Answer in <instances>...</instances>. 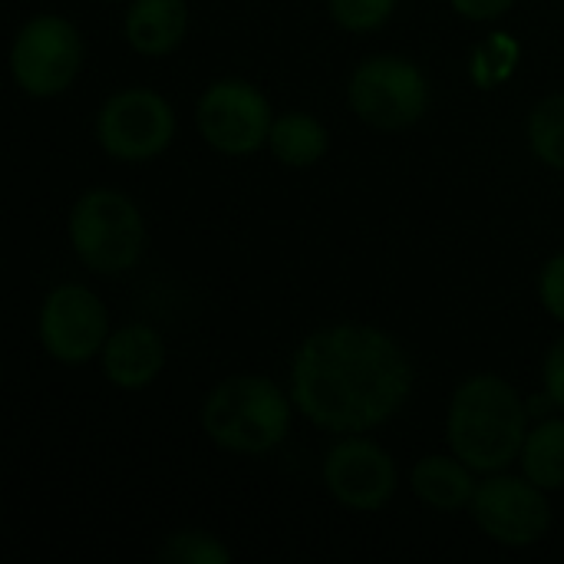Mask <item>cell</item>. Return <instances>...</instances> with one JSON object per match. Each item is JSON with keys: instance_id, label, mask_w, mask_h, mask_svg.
Here are the masks:
<instances>
[{"instance_id": "obj_1", "label": "cell", "mask_w": 564, "mask_h": 564, "mask_svg": "<svg viewBox=\"0 0 564 564\" xmlns=\"http://www.w3.org/2000/svg\"><path fill=\"white\" fill-rule=\"evenodd\" d=\"M294 406L330 433H364L387 423L413 390L406 354L377 327L340 324L311 334L291 373Z\"/></svg>"}, {"instance_id": "obj_2", "label": "cell", "mask_w": 564, "mask_h": 564, "mask_svg": "<svg viewBox=\"0 0 564 564\" xmlns=\"http://www.w3.org/2000/svg\"><path fill=\"white\" fill-rule=\"evenodd\" d=\"M529 410L519 393L492 373L466 380L449 406V449L476 473H502L522 456Z\"/></svg>"}, {"instance_id": "obj_3", "label": "cell", "mask_w": 564, "mask_h": 564, "mask_svg": "<svg viewBox=\"0 0 564 564\" xmlns=\"http://www.w3.org/2000/svg\"><path fill=\"white\" fill-rule=\"evenodd\" d=\"M202 426L221 449L261 456L288 436L291 403L264 377H228L212 390Z\"/></svg>"}, {"instance_id": "obj_4", "label": "cell", "mask_w": 564, "mask_h": 564, "mask_svg": "<svg viewBox=\"0 0 564 564\" xmlns=\"http://www.w3.org/2000/svg\"><path fill=\"white\" fill-rule=\"evenodd\" d=\"M69 241L86 268L99 274H119L142 254V215L122 192L93 188L73 205Z\"/></svg>"}, {"instance_id": "obj_5", "label": "cell", "mask_w": 564, "mask_h": 564, "mask_svg": "<svg viewBox=\"0 0 564 564\" xmlns=\"http://www.w3.org/2000/svg\"><path fill=\"white\" fill-rule=\"evenodd\" d=\"M83 66V40L76 26L63 17L30 20L10 50V69L20 89L30 96L63 93Z\"/></svg>"}, {"instance_id": "obj_6", "label": "cell", "mask_w": 564, "mask_h": 564, "mask_svg": "<svg viewBox=\"0 0 564 564\" xmlns=\"http://www.w3.org/2000/svg\"><path fill=\"white\" fill-rule=\"evenodd\" d=\"M423 73L400 56H373L350 76L354 112L377 129H406L426 112Z\"/></svg>"}, {"instance_id": "obj_7", "label": "cell", "mask_w": 564, "mask_h": 564, "mask_svg": "<svg viewBox=\"0 0 564 564\" xmlns=\"http://www.w3.org/2000/svg\"><path fill=\"white\" fill-rule=\"evenodd\" d=\"M96 135L109 155L126 162H142L159 155L172 142L175 116L159 93L122 89L102 106L96 119Z\"/></svg>"}, {"instance_id": "obj_8", "label": "cell", "mask_w": 564, "mask_h": 564, "mask_svg": "<svg viewBox=\"0 0 564 564\" xmlns=\"http://www.w3.org/2000/svg\"><path fill=\"white\" fill-rule=\"evenodd\" d=\"M198 132L205 142L225 155H248L261 149L271 135V106L268 99L241 79L215 83L198 102Z\"/></svg>"}, {"instance_id": "obj_9", "label": "cell", "mask_w": 564, "mask_h": 564, "mask_svg": "<svg viewBox=\"0 0 564 564\" xmlns=\"http://www.w3.org/2000/svg\"><path fill=\"white\" fill-rule=\"evenodd\" d=\"M473 516L489 539L512 549L539 542L552 525L545 489L535 486L529 476L516 479L492 473V479H486L473 496Z\"/></svg>"}, {"instance_id": "obj_10", "label": "cell", "mask_w": 564, "mask_h": 564, "mask_svg": "<svg viewBox=\"0 0 564 564\" xmlns=\"http://www.w3.org/2000/svg\"><path fill=\"white\" fill-rule=\"evenodd\" d=\"M40 340L53 360L86 364L109 340V314L89 288L63 284L40 311Z\"/></svg>"}, {"instance_id": "obj_11", "label": "cell", "mask_w": 564, "mask_h": 564, "mask_svg": "<svg viewBox=\"0 0 564 564\" xmlns=\"http://www.w3.org/2000/svg\"><path fill=\"white\" fill-rule=\"evenodd\" d=\"M324 482L347 509L377 512L397 492V463L370 440H344L324 463Z\"/></svg>"}, {"instance_id": "obj_12", "label": "cell", "mask_w": 564, "mask_h": 564, "mask_svg": "<svg viewBox=\"0 0 564 564\" xmlns=\"http://www.w3.org/2000/svg\"><path fill=\"white\" fill-rule=\"evenodd\" d=\"M165 364L162 337L145 324H129L109 334L102 347V370L106 380L119 390H142L149 387Z\"/></svg>"}, {"instance_id": "obj_13", "label": "cell", "mask_w": 564, "mask_h": 564, "mask_svg": "<svg viewBox=\"0 0 564 564\" xmlns=\"http://www.w3.org/2000/svg\"><path fill=\"white\" fill-rule=\"evenodd\" d=\"M188 30L185 0H132L126 13V36L142 56L172 53Z\"/></svg>"}, {"instance_id": "obj_14", "label": "cell", "mask_w": 564, "mask_h": 564, "mask_svg": "<svg viewBox=\"0 0 564 564\" xmlns=\"http://www.w3.org/2000/svg\"><path fill=\"white\" fill-rule=\"evenodd\" d=\"M473 466H466L456 453L449 456H426L416 469H413V492L440 509V512H456L463 506H473L476 496V479H473Z\"/></svg>"}, {"instance_id": "obj_15", "label": "cell", "mask_w": 564, "mask_h": 564, "mask_svg": "<svg viewBox=\"0 0 564 564\" xmlns=\"http://www.w3.org/2000/svg\"><path fill=\"white\" fill-rule=\"evenodd\" d=\"M268 145L278 162L291 169H307L327 152V129L307 112H288L274 119Z\"/></svg>"}, {"instance_id": "obj_16", "label": "cell", "mask_w": 564, "mask_h": 564, "mask_svg": "<svg viewBox=\"0 0 564 564\" xmlns=\"http://www.w3.org/2000/svg\"><path fill=\"white\" fill-rule=\"evenodd\" d=\"M519 459L525 476L545 492L564 489V420H545L529 430Z\"/></svg>"}, {"instance_id": "obj_17", "label": "cell", "mask_w": 564, "mask_h": 564, "mask_svg": "<svg viewBox=\"0 0 564 564\" xmlns=\"http://www.w3.org/2000/svg\"><path fill=\"white\" fill-rule=\"evenodd\" d=\"M529 142L535 155L564 172V93L542 99L529 116Z\"/></svg>"}, {"instance_id": "obj_18", "label": "cell", "mask_w": 564, "mask_h": 564, "mask_svg": "<svg viewBox=\"0 0 564 564\" xmlns=\"http://www.w3.org/2000/svg\"><path fill=\"white\" fill-rule=\"evenodd\" d=\"M162 564H228L231 552L208 532H175L159 549Z\"/></svg>"}, {"instance_id": "obj_19", "label": "cell", "mask_w": 564, "mask_h": 564, "mask_svg": "<svg viewBox=\"0 0 564 564\" xmlns=\"http://www.w3.org/2000/svg\"><path fill=\"white\" fill-rule=\"evenodd\" d=\"M330 3V17L344 26V30H377L380 23L390 20L397 0H327Z\"/></svg>"}, {"instance_id": "obj_20", "label": "cell", "mask_w": 564, "mask_h": 564, "mask_svg": "<svg viewBox=\"0 0 564 564\" xmlns=\"http://www.w3.org/2000/svg\"><path fill=\"white\" fill-rule=\"evenodd\" d=\"M539 291H542V304H545V311H549L555 321H562L564 324V254L552 258V261L545 264Z\"/></svg>"}, {"instance_id": "obj_21", "label": "cell", "mask_w": 564, "mask_h": 564, "mask_svg": "<svg viewBox=\"0 0 564 564\" xmlns=\"http://www.w3.org/2000/svg\"><path fill=\"white\" fill-rule=\"evenodd\" d=\"M545 390H549V400L564 410V337L555 340V347L549 350V360H545Z\"/></svg>"}, {"instance_id": "obj_22", "label": "cell", "mask_w": 564, "mask_h": 564, "mask_svg": "<svg viewBox=\"0 0 564 564\" xmlns=\"http://www.w3.org/2000/svg\"><path fill=\"white\" fill-rule=\"evenodd\" d=\"M516 0H453V7L466 17V20H496L502 17Z\"/></svg>"}]
</instances>
